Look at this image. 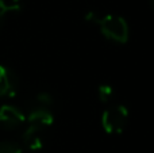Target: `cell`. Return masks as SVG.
Masks as SVG:
<instances>
[{
	"label": "cell",
	"instance_id": "1",
	"mask_svg": "<svg viewBox=\"0 0 154 153\" xmlns=\"http://www.w3.org/2000/svg\"><path fill=\"white\" fill-rule=\"evenodd\" d=\"M85 19L88 22H93L99 26L101 34L107 39L116 43H126L128 41L130 29L125 18L115 14H104L99 15L95 11H89L85 15Z\"/></svg>",
	"mask_w": 154,
	"mask_h": 153
},
{
	"label": "cell",
	"instance_id": "2",
	"mask_svg": "<svg viewBox=\"0 0 154 153\" xmlns=\"http://www.w3.org/2000/svg\"><path fill=\"white\" fill-rule=\"evenodd\" d=\"M130 113L123 105H114L108 107L101 115V126L107 134H122L127 126Z\"/></svg>",
	"mask_w": 154,
	"mask_h": 153
},
{
	"label": "cell",
	"instance_id": "3",
	"mask_svg": "<svg viewBox=\"0 0 154 153\" xmlns=\"http://www.w3.org/2000/svg\"><path fill=\"white\" fill-rule=\"evenodd\" d=\"M26 121V115L18 107L11 105L0 106V127L3 129H15Z\"/></svg>",
	"mask_w": 154,
	"mask_h": 153
},
{
	"label": "cell",
	"instance_id": "4",
	"mask_svg": "<svg viewBox=\"0 0 154 153\" xmlns=\"http://www.w3.org/2000/svg\"><path fill=\"white\" fill-rule=\"evenodd\" d=\"M18 84L15 72L5 65H0V98L14 96L18 91Z\"/></svg>",
	"mask_w": 154,
	"mask_h": 153
},
{
	"label": "cell",
	"instance_id": "5",
	"mask_svg": "<svg viewBox=\"0 0 154 153\" xmlns=\"http://www.w3.org/2000/svg\"><path fill=\"white\" fill-rule=\"evenodd\" d=\"M53 121H54V117L51 114V111L49 108H43V107H34L30 111L29 115H27L29 126H35L43 130L46 127L51 126Z\"/></svg>",
	"mask_w": 154,
	"mask_h": 153
},
{
	"label": "cell",
	"instance_id": "6",
	"mask_svg": "<svg viewBox=\"0 0 154 153\" xmlns=\"http://www.w3.org/2000/svg\"><path fill=\"white\" fill-rule=\"evenodd\" d=\"M43 133L45 130L35 126H29L23 133V144L30 151H38L43 146Z\"/></svg>",
	"mask_w": 154,
	"mask_h": 153
},
{
	"label": "cell",
	"instance_id": "7",
	"mask_svg": "<svg viewBox=\"0 0 154 153\" xmlns=\"http://www.w3.org/2000/svg\"><path fill=\"white\" fill-rule=\"evenodd\" d=\"M20 10V4L18 2L5 3L4 0H0V26L3 24V20L7 18V15Z\"/></svg>",
	"mask_w": 154,
	"mask_h": 153
},
{
	"label": "cell",
	"instance_id": "8",
	"mask_svg": "<svg viewBox=\"0 0 154 153\" xmlns=\"http://www.w3.org/2000/svg\"><path fill=\"white\" fill-rule=\"evenodd\" d=\"M115 96V91L109 84H101L97 88V98L100 102L103 103H108L114 99Z\"/></svg>",
	"mask_w": 154,
	"mask_h": 153
},
{
	"label": "cell",
	"instance_id": "9",
	"mask_svg": "<svg viewBox=\"0 0 154 153\" xmlns=\"http://www.w3.org/2000/svg\"><path fill=\"white\" fill-rule=\"evenodd\" d=\"M35 102H37V107H43V108H49L53 105V96L49 92H39L35 96Z\"/></svg>",
	"mask_w": 154,
	"mask_h": 153
},
{
	"label": "cell",
	"instance_id": "10",
	"mask_svg": "<svg viewBox=\"0 0 154 153\" xmlns=\"http://www.w3.org/2000/svg\"><path fill=\"white\" fill-rule=\"evenodd\" d=\"M0 153H23V149L16 142L3 141V142H0Z\"/></svg>",
	"mask_w": 154,
	"mask_h": 153
},
{
	"label": "cell",
	"instance_id": "11",
	"mask_svg": "<svg viewBox=\"0 0 154 153\" xmlns=\"http://www.w3.org/2000/svg\"><path fill=\"white\" fill-rule=\"evenodd\" d=\"M149 4H150V7H152V10L154 11V0H149Z\"/></svg>",
	"mask_w": 154,
	"mask_h": 153
}]
</instances>
